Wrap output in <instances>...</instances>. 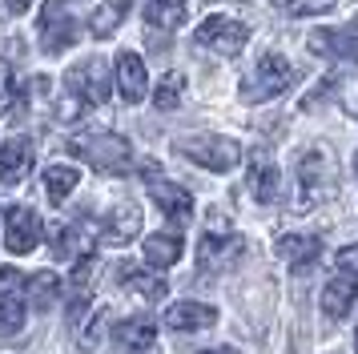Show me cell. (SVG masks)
I'll use <instances>...</instances> for the list:
<instances>
[{
    "label": "cell",
    "instance_id": "484cf974",
    "mask_svg": "<svg viewBox=\"0 0 358 354\" xmlns=\"http://www.w3.org/2000/svg\"><path fill=\"white\" fill-rule=\"evenodd\" d=\"M181 93H185V73H178V69H173V73H165L162 77V85H157V89H153V105H157V109H178L181 105Z\"/></svg>",
    "mask_w": 358,
    "mask_h": 354
},
{
    "label": "cell",
    "instance_id": "6da1fadb",
    "mask_svg": "<svg viewBox=\"0 0 358 354\" xmlns=\"http://www.w3.org/2000/svg\"><path fill=\"white\" fill-rule=\"evenodd\" d=\"M69 153L89 161L97 174H129L133 169V145L121 133H81L69 141Z\"/></svg>",
    "mask_w": 358,
    "mask_h": 354
},
{
    "label": "cell",
    "instance_id": "4316f807",
    "mask_svg": "<svg viewBox=\"0 0 358 354\" xmlns=\"http://www.w3.org/2000/svg\"><path fill=\"white\" fill-rule=\"evenodd\" d=\"M20 330H24V310H20V302L4 298V302H0V342L20 338Z\"/></svg>",
    "mask_w": 358,
    "mask_h": 354
},
{
    "label": "cell",
    "instance_id": "5bb4252c",
    "mask_svg": "<svg viewBox=\"0 0 358 354\" xmlns=\"http://www.w3.org/2000/svg\"><path fill=\"white\" fill-rule=\"evenodd\" d=\"M355 298H358V282L350 278V274H334V278L326 282V290H322V314L330 322L346 318L350 306H355Z\"/></svg>",
    "mask_w": 358,
    "mask_h": 354
},
{
    "label": "cell",
    "instance_id": "8992f818",
    "mask_svg": "<svg viewBox=\"0 0 358 354\" xmlns=\"http://www.w3.org/2000/svg\"><path fill=\"white\" fill-rule=\"evenodd\" d=\"M145 177H149V193H153V201H157V209H162L165 218H173V222H189L194 218V197H189L185 185L157 177L153 161H145Z\"/></svg>",
    "mask_w": 358,
    "mask_h": 354
},
{
    "label": "cell",
    "instance_id": "83f0119b",
    "mask_svg": "<svg viewBox=\"0 0 358 354\" xmlns=\"http://www.w3.org/2000/svg\"><path fill=\"white\" fill-rule=\"evenodd\" d=\"M0 113H13L20 117V105H17V73H13V64L0 61Z\"/></svg>",
    "mask_w": 358,
    "mask_h": 354
},
{
    "label": "cell",
    "instance_id": "cb8c5ba5",
    "mask_svg": "<svg viewBox=\"0 0 358 354\" xmlns=\"http://www.w3.org/2000/svg\"><path fill=\"white\" fill-rule=\"evenodd\" d=\"M250 193L258 197V201H274L278 197V165L274 161H254L250 165Z\"/></svg>",
    "mask_w": 358,
    "mask_h": 354
},
{
    "label": "cell",
    "instance_id": "3957f363",
    "mask_svg": "<svg viewBox=\"0 0 358 354\" xmlns=\"http://www.w3.org/2000/svg\"><path fill=\"white\" fill-rule=\"evenodd\" d=\"M290 85H294V64L286 61V57L270 52V57H262V61L254 64V77L242 85V97L245 101H274V97H282Z\"/></svg>",
    "mask_w": 358,
    "mask_h": 354
},
{
    "label": "cell",
    "instance_id": "44dd1931",
    "mask_svg": "<svg viewBox=\"0 0 358 354\" xmlns=\"http://www.w3.org/2000/svg\"><path fill=\"white\" fill-rule=\"evenodd\" d=\"M117 278H121V286L137 290V294H145V298H165V294H169L162 274H149V270H141V266H121Z\"/></svg>",
    "mask_w": 358,
    "mask_h": 354
},
{
    "label": "cell",
    "instance_id": "8fae6325",
    "mask_svg": "<svg viewBox=\"0 0 358 354\" xmlns=\"http://www.w3.org/2000/svg\"><path fill=\"white\" fill-rule=\"evenodd\" d=\"M73 89L89 101V105H105L109 93H113V77H109V64L93 57V61H85L77 73H73Z\"/></svg>",
    "mask_w": 358,
    "mask_h": 354
},
{
    "label": "cell",
    "instance_id": "9c48e42d",
    "mask_svg": "<svg viewBox=\"0 0 358 354\" xmlns=\"http://www.w3.org/2000/svg\"><path fill=\"white\" fill-rule=\"evenodd\" d=\"M73 41H77L73 16L65 13V4L49 0V4L41 8V45H45V52H65Z\"/></svg>",
    "mask_w": 358,
    "mask_h": 354
},
{
    "label": "cell",
    "instance_id": "4dcf8cb0",
    "mask_svg": "<svg viewBox=\"0 0 358 354\" xmlns=\"http://www.w3.org/2000/svg\"><path fill=\"white\" fill-rule=\"evenodd\" d=\"M85 105H89V101H85L81 93H77V89H69L65 97H61V101H57V121H81V113H85Z\"/></svg>",
    "mask_w": 358,
    "mask_h": 354
},
{
    "label": "cell",
    "instance_id": "d6986e66",
    "mask_svg": "<svg viewBox=\"0 0 358 354\" xmlns=\"http://www.w3.org/2000/svg\"><path fill=\"white\" fill-rule=\"evenodd\" d=\"M181 257V234H149L145 238V262L153 270H169L173 262Z\"/></svg>",
    "mask_w": 358,
    "mask_h": 354
},
{
    "label": "cell",
    "instance_id": "e0dca14e",
    "mask_svg": "<svg viewBox=\"0 0 358 354\" xmlns=\"http://www.w3.org/2000/svg\"><path fill=\"white\" fill-rule=\"evenodd\" d=\"M137 229H141V209L125 201V206H117L105 222H101V238L113 241V246H125V241L137 238Z\"/></svg>",
    "mask_w": 358,
    "mask_h": 354
},
{
    "label": "cell",
    "instance_id": "74e56055",
    "mask_svg": "<svg viewBox=\"0 0 358 354\" xmlns=\"http://www.w3.org/2000/svg\"><path fill=\"white\" fill-rule=\"evenodd\" d=\"M355 351H358V326H355Z\"/></svg>",
    "mask_w": 358,
    "mask_h": 354
},
{
    "label": "cell",
    "instance_id": "1f68e13d",
    "mask_svg": "<svg viewBox=\"0 0 358 354\" xmlns=\"http://www.w3.org/2000/svg\"><path fill=\"white\" fill-rule=\"evenodd\" d=\"M24 290H29V278H24V274L13 270V266H0V294H4V298L17 302V294H24Z\"/></svg>",
    "mask_w": 358,
    "mask_h": 354
},
{
    "label": "cell",
    "instance_id": "f35d334b",
    "mask_svg": "<svg viewBox=\"0 0 358 354\" xmlns=\"http://www.w3.org/2000/svg\"><path fill=\"white\" fill-rule=\"evenodd\" d=\"M355 174H358V157H355Z\"/></svg>",
    "mask_w": 358,
    "mask_h": 354
},
{
    "label": "cell",
    "instance_id": "d590c367",
    "mask_svg": "<svg viewBox=\"0 0 358 354\" xmlns=\"http://www.w3.org/2000/svg\"><path fill=\"white\" fill-rule=\"evenodd\" d=\"M4 8H8L13 16H20V13H29V8H33V0H4Z\"/></svg>",
    "mask_w": 358,
    "mask_h": 354
},
{
    "label": "cell",
    "instance_id": "7a4b0ae2",
    "mask_svg": "<svg viewBox=\"0 0 358 354\" xmlns=\"http://www.w3.org/2000/svg\"><path fill=\"white\" fill-rule=\"evenodd\" d=\"M181 157H189L194 165L210 169V174H229L238 161H242V145L234 137H222V133H197V137H178Z\"/></svg>",
    "mask_w": 358,
    "mask_h": 354
},
{
    "label": "cell",
    "instance_id": "7c38bea8",
    "mask_svg": "<svg viewBox=\"0 0 358 354\" xmlns=\"http://www.w3.org/2000/svg\"><path fill=\"white\" fill-rule=\"evenodd\" d=\"M278 257L290 270H310L322 257V238L318 234H286V238H278Z\"/></svg>",
    "mask_w": 358,
    "mask_h": 354
},
{
    "label": "cell",
    "instance_id": "30bf717a",
    "mask_svg": "<svg viewBox=\"0 0 358 354\" xmlns=\"http://www.w3.org/2000/svg\"><path fill=\"white\" fill-rule=\"evenodd\" d=\"M117 89H121V97L129 101V105H137V101H145L149 93V73H145V61L133 52V48H125V52H117Z\"/></svg>",
    "mask_w": 358,
    "mask_h": 354
},
{
    "label": "cell",
    "instance_id": "ba28073f",
    "mask_svg": "<svg viewBox=\"0 0 358 354\" xmlns=\"http://www.w3.org/2000/svg\"><path fill=\"white\" fill-rule=\"evenodd\" d=\"M330 185V153L326 149H310L298 161V193H302V206H314Z\"/></svg>",
    "mask_w": 358,
    "mask_h": 354
},
{
    "label": "cell",
    "instance_id": "9a60e30c",
    "mask_svg": "<svg viewBox=\"0 0 358 354\" xmlns=\"http://www.w3.org/2000/svg\"><path fill=\"white\" fill-rule=\"evenodd\" d=\"M29 169H33V141L29 137H13L0 145V181L17 185Z\"/></svg>",
    "mask_w": 358,
    "mask_h": 354
},
{
    "label": "cell",
    "instance_id": "ffe728a7",
    "mask_svg": "<svg viewBox=\"0 0 358 354\" xmlns=\"http://www.w3.org/2000/svg\"><path fill=\"white\" fill-rule=\"evenodd\" d=\"M125 13H129V0H101L97 8H93V16H89V29H93V36H113L117 24L125 20Z\"/></svg>",
    "mask_w": 358,
    "mask_h": 354
},
{
    "label": "cell",
    "instance_id": "277c9868",
    "mask_svg": "<svg viewBox=\"0 0 358 354\" xmlns=\"http://www.w3.org/2000/svg\"><path fill=\"white\" fill-rule=\"evenodd\" d=\"M194 41L201 48H210L217 57H238L250 41V29H245L242 20H234V16H210V20H201L194 32Z\"/></svg>",
    "mask_w": 358,
    "mask_h": 354
},
{
    "label": "cell",
    "instance_id": "5b68a950",
    "mask_svg": "<svg viewBox=\"0 0 358 354\" xmlns=\"http://www.w3.org/2000/svg\"><path fill=\"white\" fill-rule=\"evenodd\" d=\"M217 218H222V213H213L210 229L197 241V262H201V270H222V266H229L234 257L242 254V238H238L229 225H222Z\"/></svg>",
    "mask_w": 358,
    "mask_h": 354
},
{
    "label": "cell",
    "instance_id": "d6a6232c",
    "mask_svg": "<svg viewBox=\"0 0 358 354\" xmlns=\"http://www.w3.org/2000/svg\"><path fill=\"white\" fill-rule=\"evenodd\" d=\"M73 241H77V229L73 225H52V254L57 257L73 254Z\"/></svg>",
    "mask_w": 358,
    "mask_h": 354
},
{
    "label": "cell",
    "instance_id": "7402d4cb",
    "mask_svg": "<svg viewBox=\"0 0 358 354\" xmlns=\"http://www.w3.org/2000/svg\"><path fill=\"white\" fill-rule=\"evenodd\" d=\"M81 185V174H77V165H49L45 169V190H49V201L52 206H61L69 193Z\"/></svg>",
    "mask_w": 358,
    "mask_h": 354
},
{
    "label": "cell",
    "instance_id": "d4e9b609",
    "mask_svg": "<svg viewBox=\"0 0 358 354\" xmlns=\"http://www.w3.org/2000/svg\"><path fill=\"white\" fill-rule=\"evenodd\" d=\"M29 302L36 306V310H49V306H57V298H61V278L57 274H36V278H29Z\"/></svg>",
    "mask_w": 358,
    "mask_h": 354
},
{
    "label": "cell",
    "instance_id": "2e32d148",
    "mask_svg": "<svg viewBox=\"0 0 358 354\" xmlns=\"http://www.w3.org/2000/svg\"><path fill=\"white\" fill-rule=\"evenodd\" d=\"M310 48L322 57H350L358 61V29H318L310 32Z\"/></svg>",
    "mask_w": 358,
    "mask_h": 354
},
{
    "label": "cell",
    "instance_id": "ac0fdd59",
    "mask_svg": "<svg viewBox=\"0 0 358 354\" xmlns=\"http://www.w3.org/2000/svg\"><path fill=\"white\" fill-rule=\"evenodd\" d=\"M117 346L121 351H149L153 342H157V326H153V318H145V314H133V318L117 322Z\"/></svg>",
    "mask_w": 358,
    "mask_h": 354
},
{
    "label": "cell",
    "instance_id": "e575fe53",
    "mask_svg": "<svg viewBox=\"0 0 358 354\" xmlns=\"http://www.w3.org/2000/svg\"><path fill=\"white\" fill-rule=\"evenodd\" d=\"M338 270L350 274V278L358 282V241H355V246H346V250L338 254Z\"/></svg>",
    "mask_w": 358,
    "mask_h": 354
},
{
    "label": "cell",
    "instance_id": "603a6c76",
    "mask_svg": "<svg viewBox=\"0 0 358 354\" xmlns=\"http://www.w3.org/2000/svg\"><path fill=\"white\" fill-rule=\"evenodd\" d=\"M145 20L153 29H181L185 24V0H145Z\"/></svg>",
    "mask_w": 358,
    "mask_h": 354
},
{
    "label": "cell",
    "instance_id": "8d00e7d4",
    "mask_svg": "<svg viewBox=\"0 0 358 354\" xmlns=\"http://www.w3.org/2000/svg\"><path fill=\"white\" fill-rule=\"evenodd\" d=\"M206 354H234V351H206Z\"/></svg>",
    "mask_w": 358,
    "mask_h": 354
},
{
    "label": "cell",
    "instance_id": "f1b7e54d",
    "mask_svg": "<svg viewBox=\"0 0 358 354\" xmlns=\"http://www.w3.org/2000/svg\"><path fill=\"white\" fill-rule=\"evenodd\" d=\"M274 4L290 16H322L334 8V0H274Z\"/></svg>",
    "mask_w": 358,
    "mask_h": 354
},
{
    "label": "cell",
    "instance_id": "836d02e7",
    "mask_svg": "<svg viewBox=\"0 0 358 354\" xmlns=\"http://www.w3.org/2000/svg\"><path fill=\"white\" fill-rule=\"evenodd\" d=\"M101 322H105V310H93L89 326L81 330V346H85V351H93V346H97V338H101Z\"/></svg>",
    "mask_w": 358,
    "mask_h": 354
},
{
    "label": "cell",
    "instance_id": "4fadbf2b",
    "mask_svg": "<svg viewBox=\"0 0 358 354\" xmlns=\"http://www.w3.org/2000/svg\"><path fill=\"white\" fill-rule=\"evenodd\" d=\"M213 322H217V310L206 302H173L165 310V326L169 330H181V334H189V330H210Z\"/></svg>",
    "mask_w": 358,
    "mask_h": 354
},
{
    "label": "cell",
    "instance_id": "52a82bcc",
    "mask_svg": "<svg viewBox=\"0 0 358 354\" xmlns=\"http://www.w3.org/2000/svg\"><path fill=\"white\" fill-rule=\"evenodd\" d=\"M36 241H41V218H36V209L13 206L4 213V246L13 254H29V250H36Z\"/></svg>",
    "mask_w": 358,
    "mask_h": 354
},
{
    "label": "cell",
    "instance_id": "f546056e",
    "mask_svg": "<svg viewBox=\"0 0 358 354\" xmlns=\"http://www.w3.org/2000/svg\"><path fill=\"white\" fill-rule=\"evenodd\" d=\"M93 270H97L93 254H81V257H77V266H73V278H69V290H73L77 298H85V290H89V278H93Z\"/></svg>",
    "mask_w": 358,
    "mask_h": 354
}]
</instances>
